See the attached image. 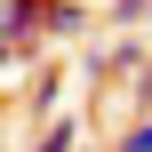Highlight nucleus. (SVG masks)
I'll return each mask as SVG.
<instances>
[{
	"label": "nucleus",
	"instance_id": "39448f33",
	"mask_svg": "<svg viewBox=\"0 0 152 152\" xmlns=\"http://www.w3.org/2000/svg\"><path fill=\"white\" fill-rule=\"evenodd\" d=\"M112 152H152V120H136V128H128V136H120Z\"/></svg>",
	"mask_w": 152,
	"mask_h": 152
},
{
	"label": "nucleus",
	"instance_id": "20e7f679",
	"mask_svg": "<svg viewBox=\"0 0 152 152\" xmlns=\"http://www.w3.org/2000/svg\"><path fill=\"white\" fill-rule=\"evenodd\" d=\"M56 96H64V64H48V80L32 88V112H56ZM56 120H64V112H56Z\"/></svg>",
	"mask_w": 152,
	"mask_h": 152
},
{
	"label": "nucleus",
	"instance_id": "f03ea898",
	"mask_svg": "<svg viewBox=\"0 0 152 152\" xmlns=\"http://www.w3.org/2000/svg\"><path fill=\"white\" fill-rule=\"evenodd\" d=\"M80 32H88V8H72V0H48V8H40V40H48V48H56V40H80Z\"/></svg>",
	"mask_w": 152,
	"mask_h": 152
},
{
	"label": "nucleus",
	"instance_id": "f257e3e1",
	"mask_svg": "<svg viewBox=\"0 0 152 152\" xmlns=\"http://www.w3.org/2000/svg\"><path fill=\"white\" fill-rule=\"evenodd\" d=\"M40 8H48V0H8V8H0V48H8V72H16V64H24V48H32Z\"/></svg>",
	"mask_w": 152,
	"mask_h": 152
},
{
	"label": "nucleus",
	"instance_id": "423d86ee",
	"mask_svg": "<svg viewBox=\"0 0 152 152\" xmlns=\"http://www.w3.org/2000/svg\"><path fill=\"white\" fill-rule=\"evenodd\" d=\"M144 24H152V16H144Z\"/></svg>",
	"mask_w": 152,
	"mask_h": 152
},
{
	"label": "nucleus",
	"instance_id": "7ed1b4c3",
	"mask_svg": "<svg viewBox=\"0 0 152 152\" xmlns=\"http://www.w3.org/2000/svg\"><path fill=\"white\" fill-rule=\"evenodd\" d=\"M24 152H80V120L64 112V120H48L40 128V144H24Z\"/></svg>",
	"mask_w": 152,
	"mask_h": 152
}]
</instances>
